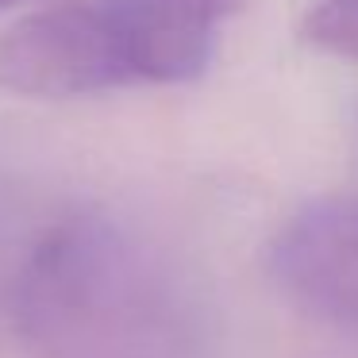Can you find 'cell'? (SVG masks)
Instances as JSON below:
<instances>
[{
	"label": "cell",
	"instance_id": "7a4b0ae2",
	"mask_svg": "<svg viewBox=\"0 0 358 358\" xmlns=\"http://www.w3.org/2000/svg\"><path fill=\"white\" fill-rule=\"evenodd\" d=\"M243 0H55L0 31V89L35 101L185 85Z\"/></svg>",
	"mask_w": 358,
	"mask_h": 358
},
{
	"label": "cell",
	"instance_id": "6da1fadb",
	"mask_svg": "<svg viewBox=\"0 0 358 358\" xmlns=\"http://www.w3.org/2000/svg\"><path fill=\"white\" fill-rule=\"evenodd\" d=\"M12 324L35 358H201L208 339L189 273L101 212L35 239L12 281Z\"/></svg>",
	"mask_w": 358,
	"mask_h": 358
},
{
	"label": "cell",
	"instance_id": "3957f363",
	"mask_svg": "<svg viewBox=\"0 0 358 358\" xmlns=\"http://www.w3.org/2000/svg\"><path fill=\"white\" fill-rule=\"evenodd\" d=\"M270 278L304 316L358 335V196L296 212L270 247Z\"/></svg>",
	"mask_w": 358,
	"mask_h": 358
},
{
	"label": "cell",
	"instance_id": "277c9868",
	"mask_svg": "<svg viewBox=\"0 0 358 358\" xmlns=\"http://www.w3.org/2000/svg\"><path fill=\"white\" fill-rule=\"evenodd\" d=\"M301 39L320 55L358 62V0H312L301 20Z\"/></svg>",
	"mask_w": 358,
	"mask_h": 358
},
{
	"label": "cell",
	"instance_id": "5b68a950",
	"mask_svg": "<svg viewBox=\"0 0 358 358\" xmlns=\"http://www.w3.org/2000/svg\"><path fill=\"white\" fill-rule=\"evenodd\" d=\"M16 4H24V0H0V12H8V8H16Z\"/></svg>",
	"mask_w": 358,
	"mask_h": 358
}]
</instances>
